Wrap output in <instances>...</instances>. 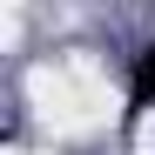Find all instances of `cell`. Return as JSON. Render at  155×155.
Listing matches in <instances>:
<instances>
[{"mask_svg":"<svg viewBox=\"0 0 155 155\" xmlns=\"http://www.w3.org/2000/svg\"><path fill=\"white\" fill-rule=\"evenodd\" d=\"M128 101H135V108H155V41L135 54V74H128Z\"/></svg>","mask_w":155,"mask_h":155,"instance_id":"obj_1","label":"cell"}]
</instances>
